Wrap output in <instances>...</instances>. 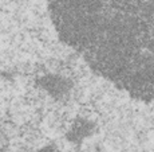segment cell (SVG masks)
Masks as SVG:
<instances>
[{"label":"cell","instance_id":"obj_1","mask_svg":"<svg viewBox=\"0 0 154 152\" xmlns=\"http://www.w3.org/2000/svg\"><path fill=\"white\" fill-rule=\"evenodd\" d=\"M59 38L94 73L154 101V0H48Z\"/></svg>","mask_w":154,"mask_h":152}]
</instances>
